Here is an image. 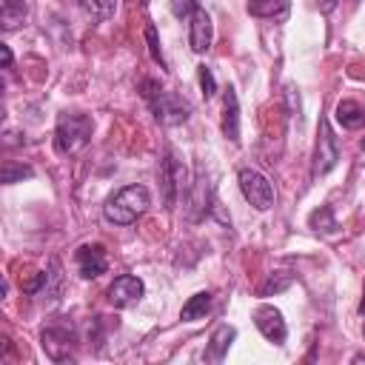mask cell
I'll return each mask as SVG.
<instances>
[{"instance_id":"cell-1","label":"cell","mask_w":365,"mask_h":365,"mask_svg":"<svg viewBox=\"0 0 365 365\" xmlns=\"http://www.w3.org/2000/svg\"><path fill=\"white\" fill-rule=\"evenodd\" d=\"M151 205V194L145 185H125L120 188L106 205H103V217L114 225H131L137 222V217H143Z\"/></svg>"},{"instance_id":"cell-2","label":"cell","mask_w":365,"mask_h":365,"mask_svg":"<svg viewBox=\"0 0 365 365\" xmlns=\"http://www.w3.org/2000/svg\"><path fill=\"white\" fill-rule=\"evenodd\" d=\"M140 94L148 100V106H151L157 123H163V125H180V123H185L188 114H191V106H188L182 97H177L174 91H163L157 80H148V77H145V80L140 83Z\"/></svg>"},{"instance_id":"cell-3","label":"cell","mask_w":365,"mask_h":365,"mask_svg":"<svg viewBox=\"0 0 365 365\" xmlns=\"http://www.w3.org/2000/svg\"><path fill=\"white\" fill-rule=\"evenodd\" d=\"M94 131V120L88 114H60L54 128V151L57 154H74L88 143Z\"/></svg>"},{"instance_id":"cell-4","label":"cell","mask_w":365,"mask_h":365,"mask_svg":"<svg viewBox=\"0 0 365 365\" xmlns=\"http://www.w3.org/2000/svg\"><path fill=\"white\" fill-rule=\"evenodd\" d=\"M237 180H240L242 197H245L257 211H268V208L274 205V185H271L259 171L242 168V171L237 174Z\"/></svg>"},{"instance_id":"cell-5","label":"cell","mask_w":365,"mask_h":365,"mask_svg":"<svg viewBox=\"0 0 365 365\" xmlns=\"http://www.w3.org/2000/svg\"><path fill=\"white\" fill-rule=\"evenodd\" d=\"M160 185H163V202L171 211L174 202H177V194L185 185V168L177 163V157L171 151H165L163 160H160Z\"/></svg>"},{"instance_id":"cell-6","label":"cell","mask_w":365,"mask_h":365,"mask_svg":"<svg viewBox=\"0 0 365 365\" xmlns=\"http://www.w3.org/2000/svg\"><path fill=\"white\" fill-rule=\"evenodd\" d=\"M143 294H145V285L134 274H120L106 291V297H108V302L114 308H131V305H137L143 299Z\"/></svg>"},{"instance_id":"cell-7","label":"cell","mask_w":365,"mask_h":365,"mask_svg":"<svg viewBox=\"0 0 365 365\" xmlns=\"http://www.w3.org/2000/svg\"><path fill=\"white\" fill-rule=\"evenodd\" d=\"M339 160V148H336V137L328 125V120H319V140H317V154H314V177L328 174Z\"/></svg>"},{"instance_id":"cell-8","label":"cell","mask_w":365,"mask_h":365,"mask_svg":"<svg viewBox=\"0 0 365 365\" xmlns=\"http://www.w3.org/2000/svg\"><path fill=\"white\" fill-rule=\"evenodd\" d=\"M254 325H257L259 334H262L268 342H274V345H282L285 336H288V325H285L279 308H274V305H259V308L254 311Z\"/></svg>"},{"instance_id":"cell-9","label":"cell","mask_w":365,"mask_h":365,"mask_svg":"<svg viewBox=\"0 0 365 365\" xmlns=\"http://www.w3.org/2000/svg\"><path fill=\"white\" fill-rule=\"evenodd\" d=\"M211 40H214V23H211V14L205 9H194L191 17H188V46L191 51L202 54L211 48Z\"/></svg>"},{"instance_id":"cell-10","label":"cell","mask_w":365,"mask_h":365,"mask_svg":"<svg viewBox=\"0 0 365 365\" xmlns=\"http://www.w3.org/2000/svg\"><path fill=\"white\" fill-rule=\"evenodd\" d=\"M74 262L80 268V277L86 279H94L106 271L108 259H106V248L100 242H83L77 251H74Z\"/></svg>"},{"instance_id":"cell-11","label":"cell","mask_w":365,"mask_h":365,"mask_svg":"<svg viewBox=\"0 0 365 365\" xmlns=\"http://www.w3.org/2000/svg\"><path fill=\"white\" fill-rule=\"evenodd\" d=\"M74 345V331L68 322H54L43 331V348L48 351L51 359H66Z\"/></svg>"},{"instance_id":"cell-12","label":"cell","mask_w":365,"mask_h":365,"mask_svg":"<svg viewBox=\"0 0 365 365\" xmlns=\"http://www.w3.org/2000/svg\"><path fill=\"white\" fill-rule=\"evenodd\" d=\"M222 137L231 140V143H240V100H237V91L228 86L225 94H222Z\"/></svg>"},{"instance_id":"cell-13","label":"cell","mask_w":365,"mask_h":365,"mask_svg":"<svg viewBox=\"0 0 365 365\" xmlns=\"http://www.w3.org/2000/svg\"><path fill=\"white\" fill-rule=\"evenodd\" d=\"M234 339H237V328H231V325H220V328L211 334V342H208V348H205L202 356H205L208 362H222Z\"/></svg>"},{"instance_id":"cell-14","label":"cell","mask_w":365,"mask_h":365,"mask_svg":"<svg viewBox=\"0 0 365 365\" xmlns=\"http://www.w3.org/2000/svg\"><path fill=\"white\" fill-rule=\"evenodd\" d=\"M334 117H336V123H339L342 128H348V131L365 125V108H362L356 100H339Z\"/></svg>"},{"instance_id":"cell-15","label":"cell","mask_w":365,"mask_h":365,"mask_svg":"<svg viewBox=\"0 0 365 365\" xmlns=\"http://www.w3.org/2000/svg\"><path fill=\"white\" fill-rule=\"evenodd\" d=\"M211 302H214V294H211V291H200V294L188 297V302H185L182 311H180V319H182V322H197V319H202V317L211 311Z\"/></svg>"},{"instance_id":"cell-16","label":"cell","mask_w":365,"mask_h":365,"mask_svg":"<svg viewBox=\"0 0 365 365\" xmlns=\"http://www.w3.org/2000/svg\"><path fill=\"white\" fill-rule=\"evenodd\" d=\"M26 14H29L26 0H6V3L0 6V23H3L6 31L17 29V26L26 20Z\"/></svg>"},{"instance_id":"cell-17","label":"cell","mask_w":365,"mask_h":365,"mask_svg":"<svg viewBox=\"0 0 365 365\" xmlns=\"http://www.w3.org/2000/svg\"><path fill=\"white\" fill-rule=\"evenodd\" d=\"M288 11V0H248V14L254 17H282Z\"/></svg>"},{"instance_id":"cell-18","label":"cell","mask_w":365,"mask_h":365,"mask_svg":"<svg viewBox=\"0 0 365 365\" xmlns=\"http://www.w3.org/2000/svg\"><path fill=\"white\" fill-rule=\"evenodd\" d=\"M308 222H311V228H317L322 234H336L339 231V222L334 220V208L331 205H319L317 211H311Z\"/></svg>"},{"instance_id":"cell-19","label":"cell","mask_w":365,"mask_h":365,"mask_svg":"<svg viewBox=\"0 0 365 365\" xmlns=\"http://www.w3.org/2000/svg\"><path fill=\"white\" fill-rule=\"evenodd\" d=\"M83 11H88L94 20H108L117 9V0H80Z\"/></svg>"},{"instance_id":"cell-20","label":"cell","mask_w":365,"mask_h":365,"mask_svg":"<svg viewBox=\"0 0 365 365\" xmlns=\"http://www.w3.org/2000/svg\"><path fill=\"white\" fill-rule=\"evenodd\" d=\"M31 174H34V171H31V165L11 163V160H6V163H3V182H6V185L20 182V180H26V177H31Z\"/></svg>"},{"instance_id":"cell-21","label":"cell","mask_w":365,"mask_h":365,"mask_svg":"<svg viewBox=\"0 0 365 365\" xmlns=\"http://www.w3.org/2000/svg\"><path fill=\"white\" fill-rule=\"evenodd\" d=\"M145 43H148V54H151V60H154V63H160V66L165 68V57H163V48H160V37H157L154 23H148V26H145Z\"/></svg>"},{"instance_id":"cell-22","label":"cell","mask_w":365,"mask_h":365,"mask_svg":"<svg viewBox=\"0 0 365 365\" xmlns=\"http://www.w3.org/2000/svg\"><path fill=\"white\" fill-rule=\"evenodd\" d=\"M197 77H200V88H202V97H205V100H211V97L217 94V80H214L211 68H208V66H200V68H197Z\"/></svg>"},{"instance_id":"cell-23","label":"cell","mask_w":365,"mask_h":365,"mask_svg":"<svg viewBox=\"0 0 365 365\" xmlns=\"http://www.w3.org/2000/svg\"><path fill=\"white\" fill-rule=\"evenodd\" d=\"M48 277H51V274H46V271H37L31 279H26V282H23V294H37L40 288H46Z\"/></svg>"},{"instance_id":"cell-24","label":"cell","mask_w":365,"mask_h":365,"mask_svg":"<svg viewBox=\"0 0 365 365\" xmlns=\"http://www.w3.org/2000/svg\"><path fill=\"white\" fill-rule=\"evenodd\" d=\"M194 9H200L197 0H171V11H174V17H191Z\"/></svg>"},{"instance_id":"cell-25","label":"cell","mask_w":365,"mask_h":365,"mask_svg":"<svg viewBox=\"0 0 365 365\" xmlns=\"http://www.w3.org/2000/svg\"><path fill=\"white\" fill-rule=\"evenodd\" d=\"M288 282H291V277H268V282L262 285V291H259V294H262V297H268L271 291L277 294V291H282V288H288Z\"/></svg>"},{"instance_id":"cell-26","label":"cell","mask_w":365,"mask_h":365,"mask_svg":"<svg viewBox=\"0 0 365 365\" xmlns=\"http://www.w3.org/2000/svg\"><path fill=\"white\" fill-rule=\"evenodd\" d=\"M314 6H317L319 11H325V14H328V11H334V9H336V0H314Z\"/></svg>"},{"instance_id":"cell-27","label":"cell","mask_w":365,"mask_h":365,"mask_svg":"<svg viewBox=\"0 0 365 365\" xmlns=\"http://www.w3.org/2000/svg\"><path fill=\"white\" fill-rule=\"evenodd\" d=\"M0 57H3V66L9 68V66H11V48H9L6 43H0Z\"/></svg>"},{"instance_id":"cell-28","label":"cell","mask_w":365,"mask_h":365,"mask_svg":"<svg viewBox=\"0 0 365 365\" xmlns=\"http://www.w3.org/2000/svg\"><path fill=\"white\" fill-rule=\"evenodd\" d=\"M354 362H365V351H362V354H356V356H354Z\"/></svg>"},{"instance_id":"cell-29","label":"cell","mask_w":365,"mask_h":365,"mask_svg":"<svg viewBox=\"0 0 365 365\" xmlns=\"http://www.w3.org/2000/svg\"><path fill=\"white\" fill-rule=\"evenodd\" d=\"M359 311L365 314V294H362V302H359Z\"/></svg>"},{"instance_id":"cell-30","label":"cell","mask_w":365,"mask_h":365,"mask_svg":"<svg viewBox=\"0 0 365 365\" xmlns=\"http://www.w3.org/2000/svg\"><path fill=\"white\" fill-rule=\"evenodd\" d=\"M362 148H365V140H362Z\"/></svg>"}]
</instances>
